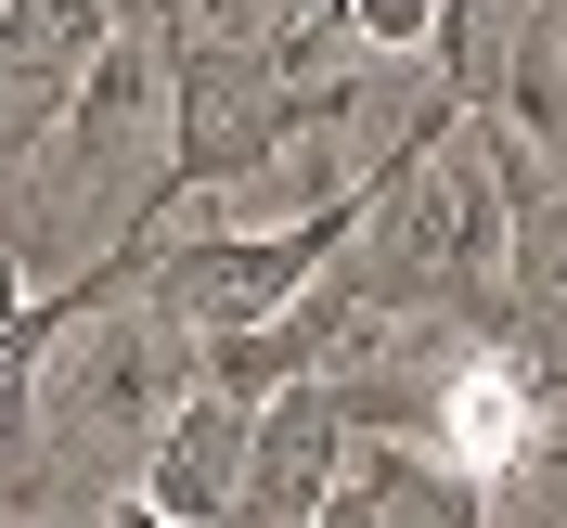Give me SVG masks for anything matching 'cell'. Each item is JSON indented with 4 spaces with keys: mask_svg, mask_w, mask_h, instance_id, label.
<instances>
[{
    "mask_svg": "<svg viewBox=\"0 0 567 528\" xmlns=\"http://www.w3.org/2000/svg\"><path fill=\"white\" fill-rule=\"evenodd\" d=\"M400 271L464 322V335H516V180H503V116H452L400 168L388 207Z\"/></svg>",
    "mask_w": 567,
    "mask_h": 528,
    "instance_id": "1",
    "label": "cell"
},
{
    "mask_svg": "<svg viewBox=\"0 0 567 528\" xmlns=\"http://www.w3.org/2000/svg\"><path fill=\"white\" fill-rule=\"evenodd\" d=\"M297 155V130H284V77L258 39H207L194 13H168V168H155V194H142L130 246H168V219L194 207V194H233V180L284 168Z\"/></svg>",
    "mask_w": 567,
    "mask_h": 528,
    "instance_id": "2",
    "label": "cell"
},
{
    "mask_svg": "<svg viewBox=\"0 0 567 528\" xmlns=\"http://www.w3.org/2000/svg\"><path fill=\"white\" fill-rule=\"evenodd\" d=\"M52 374H65V413L78 425H104V438H155V425L181 413V387H194V335H181L168 310H155V297H116V310H91L65 335V349H52Z\"/></svg>",
    "mask_w": 567,
    "mask_h": 528,
    "instance_id": "3",
    "label": "cell"
},
{
    "mask_svg": "<svg viewBox=\"0 0 567 528\" xmlns=\"http://www.w3.org/2000/svg\"><path fill=\"white\" fill-rule=\"evenodd\" d=\"M361 464V425L349 400H336V374H297V387L258 400V452H246V516L233 528H310L322 503L349 490Z\"/></svg>",
    "mask_w": 567,
    "mask_h": 528,
    "instance_id": "4",
    "label": "cell"
},
{
    "mask_svg": "<svg viewBox=\"0 0 567 528\" xmlns=\"http://www.w3.org/2000/svg\"><path fill=\"white\" fill-rule=\"evenodd\" d=\"M246 452H258V400H219L207 374L181 387V413L142 438V490L181 528H233L246 516Z\"/></svg>",
    "mask_w": 567,
    "mask_h": 528,
    "instance_id": "5",
    "label": "cell"
},
{
    "mask_svg": "<svg viewBox=\"0 0 567 528\" xmlns=\"http://www.w3.org/2000/svg\"><path fill=\"white\" fill-rule=\"evenodd\" d=\"M155 91H168V39H104V52L78 65V91H65V130H52V180H91L116 142L155 116Z\"/></svg>",
    "mask_w": 567,
    "mask_h": 528,
    "instance_id": "6",
    "label": "cell"
},
{
    "mask_svg": "<svg viewBox=\"0 0 567 528\" xmlns=\"http://www.w3.org/2000/svg\"><path fill=\"white\" fill-rule=\"evenodd\" d=\"M65 91H78V65H39V52H13V39H0V180H13L39 142L65 130Z\"/></svg>",
    "mask_w": 567,
    "mask_h": 528,
    "instance_id": "7",
    "label": "cell"
},
{
    "mask_svg": "<svg viewBox=\"0 0 567 528\" xmlns=\"http://www.w3.org/2000/svg\"><path fill=\"white\" fill-rule=\"evenodd\" d=\"M0 39L39 52V65H91L116 39V0H0Z\"/></svg>",
    "mask_w": 567,
    "mask_h": 528,
    "instance_id": "8",
    "label": "cell"
},
{
    "mask_svg": "<svg viewBox=\"0 0 567 528\" xmlns=\"http://www.w3.org/2000/svg\"><path fill=\"white\" fill-rule=\"evenodd\" d=\"M349 52H439V13L452 0H322Z\"/></svg>",
    "mask_w": 567,
    "mask_h": 528,
    "instance_id": "9",
    "label": "cell"
},
{
    "mask_svg": "<svg viewBox=\"0 0 567 528\" xmlns=\"http://www.w3.org/2000/svg\"><path fill=\"white\" fill-rule=\"evenodd\" d=\"M310 528H400V516H388V490H374V477H361V464H349V490L322 503V516H310Z\"/></svg>",
    "mask_w": 567,
    "mask_h": 528,
    "instance_id": "10",
    "label": "cell"
},
{
    "mask_svg": "<svg viewBox=\"0 0 567 528\" xmlns=\"http://www.w3.org/2000/svg\"><path fill=\"white\" fill-rule=\"evenodd\" d=\"M104 528H181V516H168V503H155V490H142V477H130V490L104 503Z\"/></svg>",
    "mask_w": 567,
    "mask_h": 528,
    "instance_id": "11",
    "label": "cell"
},
{
    "mask_svg": "<svg viewBox=\"0 0 567 528\" xmlns=\"http://www.w3.org/2000/svg\"><path fill=\"white\" fill-rule=\"evenodd\" d=\"M0 528H13V503H0Z\"/></svg>",
    "mask_w": 567,
    "mask_h": 528,
    "instance_id": "12",
    "label": "cell"
},
{
    "mask_svg": "<svg viewBox=\"0 0 567 528\" xmlns=\"http://www.w3.org/2000/svg\"><path fill=\"white\" fill-rule=\"evenodd\" d=\"M27 528H52V516H27Z\"/></svg>",
    "mask_w": 567,
    "mask_h": 528,
    "instance_id": "13",
    "label": "cell"
}]
</instances>
